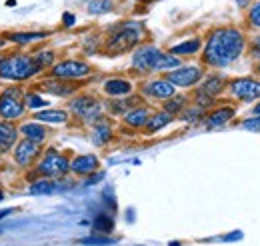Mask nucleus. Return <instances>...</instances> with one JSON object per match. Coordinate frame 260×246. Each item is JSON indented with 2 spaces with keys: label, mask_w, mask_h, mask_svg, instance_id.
Instances as JSON below:
<instances>
[{
  "label": "nucleus",
  "mask_w": 260,
  "mask_h": 246,
  "mask_svg": "<svg viewBox=\"0 0 260 246\" xmlns=\"http://www.w3.org/2000/svg\"><path fill=\"white\" fill-rule=\"evenodd\" d=\"M246 50V36L236 26H220L208 32L202 42V64L210 68H228Z\"/></svg>",
  "instance_id": "1"
},
{
  "label": "nucleus",
  "mask_w": 260,
  "mask_h": 246,
  "mask_svg": "<svg viewBox=\"0 0 260 246\" xmlns=\"http://www.w3.org/2000/svg\"><path fill=\"white\" fill-rule=\"evenodd\" d=\"M182 66V60L170 52H164L154 44H138L132 54V70L138 74L146 72H168Z\"/></svg>",
  "instance_id": "2"
},
{
  "label": "nucleus",
  "mask_w": 260,
  "mask_h": 246,
  "mask_svg": "<svg viewBox=\"0 0 260 246\" xmlns=\"http://www.w3.org/2000/svg\"><path fill=\"white\" fill-rule=\"evenodd\" d=\"M144 24L136 20H126L116 24L112 30L108 32V40L104 44V52L108 56H118L124 54L132 48H136L144 40Z\"/></svg>",
  "instance_id": "3"
},
{
  "label": "nucleus",
  "mask_w": 260,
  "mask_h": 246,
  "mask_svg": "<svg viewBox=\"0 0 260 246\" xmlns=\"http://www.w3.org/2000/svg\"><path fill=\"white\" fill-rule=\"evenodd\" d=\"M38 72V64L34 62L32 54L12 52L8 56H2L0 60V80H12V82H26Z\"/></svg>",
  "instance_id": "4"
},
{
  "label": "nucleus",
  "mask_w": 260,
  "mask_h": 246,
  "mask_svg": "<svg viewBox=\"0 0 260 246\" xmlns=\"http://www.w3.org/2000/svg\"><path fill=\"white\" fill-rule=\"evenodd\" d=\"M70 172V158L64 152L56 150L54 146L46 148L38 162L34 164L32 176L30 178H54L60 180Z\"/></svg>",
  "instance_id": "5"
},
{
  "label": "nucleus",
  "mask_w": 260,
  "mask_h": 246,
  "mask_svg": "<svg viewBox=\"0 0 260 246\" xmlns=\"http://www.w3.org/2000/svg\"><path fill=\"white\" fill-rule=\"evenodd\" d=\"M24 90L20 86H8L0 93V118L2 120H20L26 114Z\"/></svg>",
  "instance_id": "6"
},
{
  "label": "nucleus",
  "mask_w": 260,
  "mask_h": 246,
  "mask_svg": "<svg viewBox=\"0 0 260 246\" xmlns=\"http://www.w3.org/2000/svg\"><path fill=\"white\" fill-rule=\"evenodd\" d=\"M68 110L70 114H74L76 118H80L82 122L94 124L98 118H102L104 114V106L92 94H78L68 102Z\"/></svg>",
  "instance_id": "7"
},
{
  "label": "nucleus",
  "mask_w": 260,
  "mask_h": 246,
  "mask_svg": "<svg viewBox=\"0 0 260 246\" xmlns=\"http://www.w3.org/2000/svg\"><path fill=\"white\" fill-rule=\"evenodd\" d=\"M92 74V64L78 58H66V60L54 62L50 66V76L62 78V80H78Z\"/></svg>",
  "instance_id": "8"
},
{
  "label": "nucleus",
  "mask_w": 260,
  "mask_h": 246,
  "mask_svg": "<svg viewBox=\"0 0 260 246\" xmlns=\"http://www.w3.org/2000/svg\"><path fill=\"white\" fill-rule=\"evenodd\" d=\"M230 96H234L236 100L242 102H254L260 100V80L254 76H240V78H232L226 84Z\"/></svg>",
  "instance_id": "9"
},
{
  "label": "nucleus",
  "mask_w": 260,
  "mask_h": 246,
  "mask_svg": "<svg viewBox=\"0 0 260 246\" xmlns=\"http://www.w3.org/2000/svg\"><path fill=\"white\" fill-rule=\"evenodd\" d=\"M172 86L176 88H192L196 84H200V80L204 78V68L202 66H178L174 70H168L164 76Z\"/></svg>",
  "instance_id": "10"
},
{
  "label": "nucleus",
  "mask_w": 260,
  "mask_h": 246,
  "mask_svg": "<svg viewBox=\"0 0 260 246\" xmlns=\"http://www.w3.org/2000/svg\"><path fill=\"white\" fill-rule=\"evenodd\" d=\"M42 152H44L42 142H34V140H28V138H22V140H18L14 144L12 158H14V162L18 166L28 168V166H32V164L38 162V158L42 156Z\"/></svg>",
  "instance_id": "11"
},
{
  "label": "nucleus",
  "mask_w": 260,
  "mask_h": 246,
  "mask_svg": "<svg viewBox=\"0 0 260 246\" xmlns=\"http://www.w3.org/2000/svg\"><path fill=\"white\" fill-rule=\"evenodd\" d=\"M38 90L46 94H52V96H60V98H66V96H72L78 90V84H74L72 80H62V78H46L42 82L36 84Z\"/></svg>",
  "instance_id": "12"
},
{
  "label": "nucleus",
  "mask_w": 260,
  "mask_h": 246,
  "mask_svg": "<svg viewBox=\"0 0 260 246\" xmlns=\"http://www.w3.org/2000/svg\"><path fill=\"white\" fill-rule=\"evenodd\" d=\"M142 94L146 98H152V100H166L170 96L176 94V86H172L166 78H152V80H146L142 84Z\"/></svg>",
  "instance_id": "13"
},
{
  "label": "nucleus",
  "mask_w": 260,
  "mask_h": 246,
  "mask_svg": "<svg viewBox=\"0 0 260 246\" xmlns=\"http://www.w3.org/2000/svg\"><path fill=\"white\" fill-rule=\"evenodd\" d=\"M100 166V160L94 154H80L74 156L70 160V172L78 174V176H86V174H94Z\"/></svg>",
  "instance_id": "14"
},
{
  "label": "nucleus",
  "mask_w": 260,
  "mask_h": 246,
  "mask_svg": "<svg viewBox=\"0 0 260 246\" xmlns=\"http://www.w3.org/2000/svg\"><path fill=\"white\" fill-rule=\"evenodd\" d=\"M234 114H236L234 106H220V108H214L208 114H204L202 122L206 128H222L234 118Z\"/></svg>",
  "instance_id": "15"
},
{
  "label": "nucleus",
  "mask_w": 260,
  "mask_h": 246,
  "mask_svg": "<svg viewBox=\"0 0 260 246\" xmlns=\"http://www.w3.org/2000/svg\"><path fill=\"white\" fill-rule=\"evenodd\" d=\"M132 82H130L128 78H122V76H112V78H108L106 82H104V86H102V90L106 96H110V98H122V96H128L132 93Z\"/></svg>",
  "instance_id": "16"
},
{
  "label": "nucleus",
  "mask_w": 260,
  "mask_h": 246,
  "mask_svg": "<svg viewBox=\"0 0 260 246\" xmlns=\"http://www.w3.org/2000/svg\"><path fill=\"white\" fill-rule=\"evenodd\" d=\"M16 142H18V126H14V122L10 120L0 118V154L12 150Z\"/></svg>",
  "instance_id": "17"
},
{
  "label": "nucleus",
  "mask_w": 260,
  "mask_h": 246,
  "mask_svg": "<svg viewBox=\"0 0 260 246\" xmlns=\"http://www.w3.org/2000/svg\"><path fill=\"white\" fill-rule=\"evenodd\" d=\"M6 36V40L8 42H12V44H18V46H28V44H32V42H38V40H44V38H48L50 36V32L48 30H20V32H6L4 34Z\"/></svg>",
  "instance_id": "18"
},
{
  "label": "nucleus",
  "mask_w": 260,
  "mask_h": 246,
  "mask_svg": "<svg viewBox=\"0 0 260 246\" xmlns=\"http://www.w3.org/2000/svg\"><path fill=\"white\" fill-rule=\"evenodd\" d=\"M150 114H152V110L148 108V106H144V104H138V106H134V108H130L128 112L122 116V120L126 126L130 128H144V124L148 122V118H150Z\"/></svg>",
  "instance_id": "19"
},
{
  "label": "nucleus",
  "mask_w": 260,
  "mask_h": 246,
  "mask_svg": "<svg viewBox=\"0 0 260 246\" xmlns=\"http://www.w3.org/2000/svg\"><path fill=\"white\" fill-rule=\"evenodd\" d=\"M18 134H22V138H28L34 142H44L48 136V130L44 128V124L34 120V122H22L18 126Z\"/></svg>",
  "instance_id": "20"
},
{
  "label": "nucleus",
  "mask_w": 260,
  "mask_h": 246,
  "mask_svg": "<svg viewBox=\"0 0 260 246\" xmlns=\"http://www.w3.org/2000/svg\"><path fill=\"white\" fill-rule=\"evenodd\" d=\"M200 90H204L206 94L216 98L226 90V78L220 76V74H208L206 78L200 80Z\"/></svg>",
  "instance_id": "21"
},
{
  "label": "nucleus",
  "mask_w": 260,
  "mask_h": 246,
  "mask_svg": "<svg viewBox=\"0 0 260 246\" xmlns=\"http://www.w3.org/2000/svg\"><path fill=\"white\" fill-rule=\"evenodd\" d=\"M110 140H112V124L102 116V118H98L96 122L92 124V142L96 146H104Z\"/></svg>",
  "instance_id": "22"
},
{
  "label": "nucleus",
  "mask_w": 260,
  "mask_h": 246,
  "mask_svg": "<svg viewBox=\"0 0 260 246\" xmlns=\"http://www.w3.org/2000/svg\"><path fill=\"white\" fill-rule=\"evenodd\" d=\"M68 116H70V112H66L62 108H48V110L34 112V120L42 124H66Z\"/></svg>",
  "instance_id": "23"
},
{
  "label": "nucleus",
  "mask_w": 260,
  "mask_h": 246,
  "mask_svg": "<svg viewBox=\"0 0 260 246\" xmlns=\"http://www.w3.org/2000/svg\"><path fill=\"white\" fill-rule=\"evenodd\" d=\"M202 50V40L200 38H190V40H184V42H178V44H174V46H170L168 48V52L170 54H174V56H194Z\"/></svg>",
  "instance_id": "24"
},
{
  "label": "nucleus",
  "mask_w": 260,
  "mask_h": 246,
  "mask_svg": "<svg viewBox=\"0 0 260 246\" xmlns=\"http://www.w3.org/2000/svg\"><path fill=\"white\" fill-rule=\"evenodd\" d=\"M172 120H174V116H172L170 112H166V110H158V112H154V110H152V114H150L148 122L144 124V130H146V134H154V132H158V130L166 128Z\"/></svg>",
  "instance_id": "25"
},
{
  "label": "nucleus",
  "mask_w": 260,
  "mask_h": 246,
  "mask_svg": "<svg viewBox=\"0 0 260 246\" xmlns=\"http://www.w3.org/2000/svg\"><path fill=\"white\" fill-rule=\"evenodd\" d=\"M28 190H30V194H54V192L64 190V184L54 178H36Z\"/></svg>",
  "instance_id": "26"
},
{
  "label": "nucleus",
  "mask_w": 260,
  "mask_h": 246,
  "mask_svg": "<svg viewBox=\"0 0 260 246\" xmlns=\"http://www.w3.org/2000/svg\"><path fill=\"white\" fill-rule=\"evenodd\" d=\"M138 104H142V98L140 96H122V98H114V102L108 104V110L112 114H122L124 116L130 108H134Z\"/></svg>",
  "instance_id": "27"
},
{
  "label": "nucleus",
  "mask_w": 260,
  "mask_h": 246,
  "mask_svg": "<svg viewBox=\"0 0 260 246\" xmlns=\"http://www.w3.org/2000/svg\"><path fill=\"white\" fill-rule=\"evenodd\" d=\"M186 104H188V98H186L184 94H174V96H170V98L164 100L162 110L170 112L172 116H176V114H180V112L186 108Z\"/></svg>",
  "instance_id": "28"
},
{
  "label": "nucleus",
  "mask_w": 260,
  "mask_h": 246,
  "mask_svg": "<svg viewBox=\"0 0 260 246\" xmlns=\"http://www.w3.org/2000/svg\"><path fill=\"white\" fill-rule=\"evenodd\" d=\"M114 10V0H88L86 4V12L88 14H108Z\"/></svg>",
  "instance_id": "29"
},
{
  "label": "nucleus",
  "mask_w": 260,
  "mask_h": 246,
  "mask_svg": "<svg viewBox=\"0 0 260 246\" xmlns=\"http://www.w3.org/2000/svg\"><path fill=\"white\" fill-rule=\"evenodd\" d=\"M32 58H34V62L38 64V68L44 70V68H50V66L56 62V54H54V50H50V48H40L38 52H34Z\"/></svg>",
  "instance_id": "30"
},
{
  "label": "nucleus",
  "mask_w": 260,
  "mask_h": 246,
  "mask_svg": "<svg viewBox=\"0 0 260 246\" xmlns=\"http://www.w3.org/2000/svg\"><path fill=\"white\" fill-rule=\"evenodd\" d=\"M92 228L96 230L98 234H110L114 230V220L108 214H98L92 222Z\"/></svg>",
  "instance_id": "31"
},
{
  "label": "nucleus",
  "mask_w": 260,
  "mask_h": 246,
  "mask_svg": "<svg viewBox=\"0 0 260 246\" xmlns=\"http://www.w3.org/2000/svg\"><path fill=\"white\" fill-rule=\"evenodd\" d=\"M204 114H206L204 108H200V106H190V108H184V110L180 112V118L188 124H196L204 118Z\"/></svg>",
  "instance_id": "32"
},
{
  "label": "nucleus",
  "mask_w": 260,
  "mask_h": 246,
  "mask_svg": "<svg viewBox=\"0 0 260 246\" xmlns=\"http://www.w3.org/2000/svg\"><path fill=\"white\" fill-rule=\"evenodd\" d=\"M214 102H216V98H214V96H210V94H206L204 90L196 88V93H194V106H200V108L208 110V108H212V106H214Z\"/></svg>",
  "instance_id": "33"
},
{
  "label": "nucleus",
  "mask_w": 260,
  "mask_h": 246,
  "mask_svg": "<svg viewBox=\"0 0 260 246\" xmlns=\"http://www.w3.org/2000/svg\"><path fill=\"white\" fill-rule=\"evenodd\" d=\"M24 102H26L28 110H40V108L48 106V102L44 98H40V94L36 93H24Z\"/></svg>",
  "instance_id": "34"
},
{
  "label": "nucleus",
  "mask_w": 260,
  "mask_h": 246,
  "mask_svg": "<svg viewBox=\"0 0 260 246\" xmlns=\"http://www.w3.org/2000/svg\"><path fill=\"white\" fill-rule=\"evenodd\" d=\"M246 20H248V24H250L252 28H258V30H260V0L248 6Z\"/></svg>",
  "instance_id": "35"
},
{
  "label": "nucleus",
  "mask_w": 260,
  "mask_h": 246,
  "mask_svg": "<svg viewBox=\"0 0 260 246\" xmlns=\"http://www.w3.org/2000/svg\"><path fill=\"white\" fill-rule=\"evenodd\" d=\"M82 244H88V246H108V244H114L112 238H108L106 234L102 236H88V238H82Z\"/></svg>",
  "instance_id": "36"
},
{
  "label": "nucleus",
  "mask_w": 260,
  "mask_h": 246,
  "mask_svg": "<svg viewBox=\"0 0 260 246\" xmlns=\"http://www.w3.org/2000/svg\"><path fill=\"white\" fill-rule=\"evenodd\" d=\"M248 50H250V54H252V58H256V60H260V34H256L248 44Z\"/></svg>",
  "instance_id": "37"
},
{
  "label": "nucleus",
  "mask_w": 260,
  "mask_h": 246,
  "mask_svg": "<svg viewBox=\"0 0 260 246\" xmlns=\"http://www.w3.org/2000/svg\"><path fill=\"white\" fill-rule=\"evenodd\" d=\"M244 130H250V132H260V116H252V118H246L242 122Z\"/></svg>",
  "instance_id": "38"
},
{
  "label": "nucleus",
  "mask_w": 260,
  "mask_h": 246,
  "mask_svg": "<svg viewBox=\"0 0 260 246\" xmlns=\"http://www.w3.org/2000/svg\"><path fill=\"white\" fill-rule=\"evenodd\" d=\"M74 22H76V18H74L72 12H64V14H62V24H64L66 28H70Z\"/></svg>",
  "instance_id": "39"
},
{
  "label": "nucleus",
  "mask_w": 260,
  "mask_h": 246,
  "mask_svg": "<svg viewBox=\"0 0 260 246\" xmlns=\"http://www.w3.org/2000/svg\"><path fill=\"white\" fill-rule=\"evenodd\" d=\"M234 2H236V6H238V8H248L252 0H234Z\"/></svg>",
  "instance_id": "40"
},
{
  "label": "nucleus",
  "mask_w": 260,
  "mask_h": 246,
  "mask_svg": "<svg viewBox=\"0 0 260 246\" xmlns=\"http://www.w3.org/2000/svg\"><path fill=\"white\" fill-rule=\"evenodd\" d=\"M250 114H252V116H260V100L254 104V108L250 110Z\"/></svg>",
  "instance_id": "41"
},
{
  "label": "nucleus",
  "mask_w": 260,
  "mask_h": 246,
  "mask_svg": "<svg viewBox=\"0 0 260 246\" xmlns=\"http://www.w3.org/2000/svg\"><path fill=\"white\" fill-rule=\"evenodd\" d=\"M6 44H8V40H6V36H4V34H0V50H2V48H4Z\"/></svg>",
  "instance_id": "42"
},
{
  "label": "nucleus",
  "mask_w": 260,
  "mask_h": 246,
  "mask_svg": "<svg viewBox=\"0 0 260 246\" xmlns=\"http://www.w3.org/2000/svg\"><path fill=\"white\" fill-rule=\"evenodd\" d=\"M6 6H16V0H6Z\"/></svg>",
  "instance_id": "43"
},
{
  "label": "nucleus",
  "mask_w": 260,
  "mask_h": 246,
  "mask_svg": "<svg viewBox=\"0 0 260 246\" xmlns=\"http://www.w3.org/2000/svg\"><path fill=\"white\" fill-rule=\"evenodd\" d=\"M256 74H258V80H260V62L256 64Z\"/></svg>",
  "instance_id": "44"
},
{
  "label": "nucleus",
  "mask_w": 260,
  "mask_h": 246,
  "mask_svg": "<svg viewBox=\"0 0 260 246\" xmlns=\"http://www.w3.org/2000/svg\"><path fill=\"white\" fill-rule=\"evenodd\" d=\"M138 2H154V0H138Z\"/></svg>",
  "instance_id": "45"
},
{
  "label": "nucleus",
  "mask_w": 260,
  "mask_h": 246,
  "mask_svg": "<svg viewBox=\"0 0 260 246\" xmlns=\"http://www.w3.org/2000/svg\"><path fill=\"white\" fill-rule=\"evenodd\" d=\"M0 170H2V160H0Z\"/></svg>",
  "instance_id": "46"
},
{
  "label": "nucleus",
  "mask_w": 260,
  "mask_h": 246,
  "mask_svg": "<svg viewBox=\"0 0 260 246\" xmlns=\"http://www.w3.org/2000/svg\"><path fill=\"white\" fill-rule=\"evenodd\" d=\"M170 246H180V244H170Z\"/></svg>",
  "instance_id": "47"
},
{
  "label": "nucleus",
  "mask_w": 260,
  "mask_h": 246,
  "mask_svg": "<svg viewBox=\"0 0 260 246\" xmlns=\"http://www.w3.org/2000/svg\"><path fill=\"white\" fill-rule=\"evenodd\" d=\"M0 60H2V54H0Z\"/></svg>",
  "instance_id": "48"
}]
</instances>
